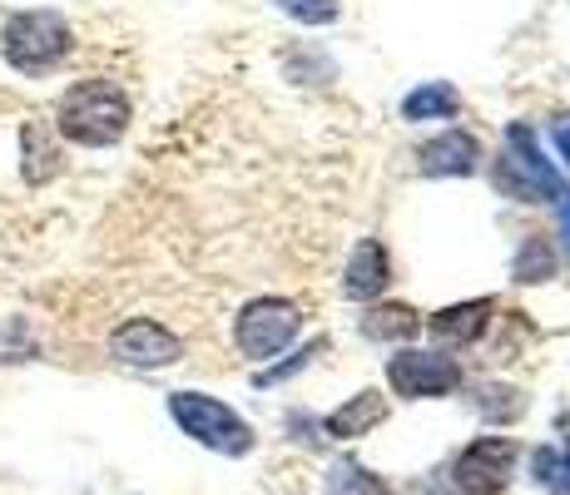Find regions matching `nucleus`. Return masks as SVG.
Segmentation results:
<instances>
[{"instance_id":"0eeeda50","label":"nucleus","mask_w":570,"mask_h":495,"mask_svg":"<svg viewBox=\"0 0 570 495\" xmlns=\"http://www.w3.org/2000/svg\"><path fill=\"white\" fill-rule=\"evenodd\" d=\"M511 466H517V442L511 436H481V442H471L456 456L452 481L466 495H497V491H507Z\"/></svg>"},{"instance_id":"6e6552de","label":"nucleus","mask_w":570,"mask_h":495,"mask_svg":"<svg viewBox=\"0 0 570 495\" xmlns=\"http://www.w3.org/2000/svg\"><path fill=\"white\" fill-rule=\"evenodd\" d=\"M109 352H115L125 367H169V362L184 357V343L164 323H155V317H129V323L115 327Z\"/></svg>"},{"instance_id":"412c9836","label":"nucleus","mask_w":570,"mask_h":495,"mask_svg":"<svg viewBox=\"0 0 570 495\" xmlns=\"http://www.w3.org/2000/svg\"><path fill=\"white\" fill-rule=\"evenodd\" d=\"M566 234H570V204H566Z\"/></svg>"},{"instance_id":"f3484780","label":"nucleus","mask_w":570,"mask_h":495,"mask_svg":"<svg viewBox=\"0 0 570 495\" xmlns=\"http://www.w3.org/2000/svg\"><path fill=\"white\" fill-rule=\"evenodd\" d=\"M531 466H535V481L551 495H570V446H541Z\"/></svg>"},{"instance_id":"f8f14e48","label":"nucleus","mask_w":570,"mask_h":495,"mask_svg":"<svg viewBox=\"0 0 570 495\" xmlns=\"http://www.w3.org/2000/svg\"><path fill=\"white\" fill-rule=\"evenodd\" d=\"M387 416V402H382V392H357L347 406H337L333 416H327V436H337V442H353V436H367L372 426Z\"/></svg>"},{"instance_id":"ddd939ff","label":"nucleus","mask_w":570,"mask_h":495,"mask_svg":"<svg viewBox=\"0 0 570 495\" xmlns=\"http://www.w3.org/2000/svg\"><path fill=\"white\" fill-rule=\"evenodd\" d=\"M456 109H462V95H456L446 80H426L422 90H412L402 99V115L416 119V125H422V119H452Z\"/></svg>"},{"instance_id":"6ab92c4d","label":"nucleus","mask_w":570,"mask_h":495,"mask_svg":"<svg viewBox=\"0 0 570 495\" xmlns=\"http://www.w3.org/2000/svg\"><path fill=\"white\" fill-rule=\"evenodd\" d=\"M278 6L303 26H333L337 20V0H278Z\"/></svg>"},{"instance_id":"423d86ee","label":"nucleus","mask_w":570,"mask_h":495,"mask_svg":"<svg viewBox=\"0 0 570 495\" xmlns=\"http://www.w3.org/2000/svg\"><path fill=\"white\" fill-rule=\"evenodd\" d=\"M387 382L397 396H412V402H422V396H446L462 387V367H456L452 357H442V352H397V357L387 362Z\"/></svg>"},{"instance_id":"f257e3e1","label":"nucleus","mask_w":570,"mask_h":495,"mask_svg":"<svg viewBox=\"0 0 570 495\" xmlns=\"http://www.w3.org/2000/svg\"><path fill=\"white\" fill-rule=\"evenodd\" d=\"M55 129L70 145L105 149L129 129V95L115 80H80L55 105Z\"/></svg>"},{"instance_id":"f03ea898","label":"nucleus","mask_w":570,"mask_h":495,"mask_svg":"<svg viewBox=\"0 0 570 495\" xmlns=\"http://www.w3.org/2000/svg\"><path fill=\"white\" fill-rule=\"evenodd\" d=\"M70 46H75V36L65 26V16H55V10H20L0 30V50H6L10 70H20V75L55 70L70 55Z\"/></svg>"},{"instance_id":"9b49d317","label":"nucleus","mask_w":570,"mask_h":495,"mask_svg":"<svg viewBox=\"0 0 570 495\" xmlns=\"http://www.w3.org/2000/svg\"><path fill=\"white\" fill-rule=\"evenodd\" d=\"M491 313H497V303H491V297H476V303L442 307L426 327H432L436 343H476V337L491 327Z\"/></svg>"},{"instance_id":"4468645a","label":"nucleus","mask_w":570,"mask_h":495,"mask_svg":"<svg viewBox=\"0 0 570 495\" xmlns=\"http://www.w3.org/2000/svg\"><path fill=\"white\" fill-rule=\"evenodd\" d=\"M416 327H422V317H416L407 303H382V307H372V313L363 317V333L377 337V343H392V337H412Z\"/></svg>"},{"instance_id":"7ed1b4c3","label":"nucleus","mask_w":570,"mask_h":495,"mask_svg":"<svg viewBox=\"0 0 570 495\" xmlns=\"http://www.w3.org/2000/svg\"><path fill=\"white\" fill-rule=\"evenodd\" d=\"M169 416L184 426V436H194V442L208 451H224V456H244V451L254 446V432H248L244 416L204 392H174Z\"/></svg>"},{"instance_id":"2eb2a0df","label":"nucleus","mask_w":570,"mask_h":495,"mask_svg":"<svg viewBox=\"0 0 570 495\" xmlns=\"http://www.w3.org/2000/svg\"><path fill=\"white\" fill-rule=\"evenodd\" d=\"M20 149H26V179L30 184H46L50 174L60 169V149H55V139L40 125L20 129Z\"/></svg>"},{"instance_id":"aec40b11","label":"nucleus","mask_w":570,"mask_h":495,"mask_svg":"<svg viewBox=\"0 0 570 495\" xmlns=\"http://www.w3.org/2000/svg\"><path fill=\"white\" fill-rule=\"evenodd\" d=\"M556 149H561V154H566V164H570V125L556 129Z\"/></svg>"},{"instance_id":"1a4fd4ad","label":"nucleus","mask_w":570,"mask_h":495,"mask_svg":"<svg viewBox=\"0 0 570 495\" xmlns=\"http://www.w3.org/2000/svg\"><path fill=\"white\" fill-rule=\"evenodd\" d=\"M387 283H392L387 248H382L377 238H363V244L353 248V258H347V268H343V297H353V303H372V297H382Z\"/></svg>"},{"instance_id":"20e7f679","label":"nucleus","mask_w":570,"mask_h":495,"mask_svg":"<svg viewBox=\"0 0 570 495\" xmlns=\"http://www.w3.org/2000/svg\"><path fill=\"white\" fill-rule=\"evenodd\" d=\"M507 145H511V154L501 159V169H497L501 189H511V194H521V198H541L546 194V204H561L566 184H561V174L551 169V159H541V145H535L531 129L511 125L507 129Z\"/></svg>"},{"instance_id":"dca6fc26","label":"nucleus","mask_w":570,"mask_h":495,"mask_svg":"<svg viewBox=\"0 0 570 495\" xmlns=\"http://www.w3.org/2000/svg\"><path fill=\"white\" fill-rule=\"evenodd\" d=\"M511 278L517 283H546V278H556V253L546 238H525L521 253H517V263H511Z\"/></svg>"},{"instance_id":"9d476101","label":"nucleus","mask_w":570,"mask_h":495,"mask_svg":"<svg viewBox=\"0 0 570 495\" xmlns=\"http://www.w3.org/2000/svg\"><path fill=\"white\" fill-rule=\"evenodd\" d=\"M476 159H481V145L462 129H446V135L426 139L416 164H422L426 179H456V174H476Z\"/></svg>"},{"instance_id":"39448f33","label":"nucleus","mask_w":570,"mask_h":495,"mask_svg":"<svg viewBox=\"0 0 570 495\" xmlns=\"http://www.w3.org/2000/svg\"><path fill=\"white\" fill-rule=\"evenodd\" d=\"M298 327H303L298 303H288V297H254V303L238 313L234 337H238V347H244L248 357L268 362V357H278L293 337H298Z\"/></svg>"},{"instance_id":"a211bd4d","label":"nucleus","mask_w":570,"mask_h":495,"mask_svg":"<svg viewBox=\"0 0 570 495\" xmlns=\"http://www.w3.org/2000/svg\"><path fill=\"white\" fill-rule=\"evenodd\" d=\"M327 495H382V481L357 461H337L327 476Z\"/></svg>"}]
</instances>
